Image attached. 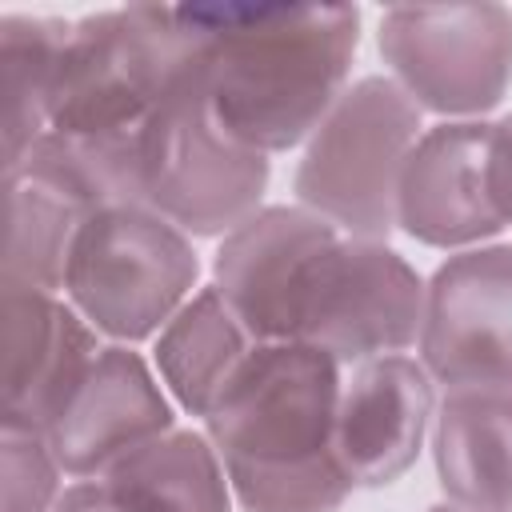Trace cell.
Instances as JSON below:
<instances>
[{
	"label": "cell",
	"instance_id": "obj_1",
	"mask_svg": "<svg viewBox=\"0 0 512 512\" xmlns=\"http://www.w3.org/2000/svg\"><path fill=\"white\" fill-rule=\"evenodd\" d=\"M216 120L256 152L308 140L340 100L360 12L352 4H184Z\"/></svg>",
	"mask_w": 512,
	"mask_h": 512
},
{
	"label": "cell",
	"instance_id": "obj_2",
	"mask_svg": "<svg viewBox=\"0 0 512 512\" xmlns=\"http://www.w3.org/2000/svg\"><path fill=\"white\" fill-rule=\"evenodd\" d=\"M340 364L300 340L256 344L204 416L244 512H336L352 480L336 460Z\"/></svg>",
	"mask_w": 512,
	"mask_h": 512
},
{
	"label": "cell",
	"instance_id": "obj_3",
	"mask_svg": "<svg viewBox=\"0 0 512 512\" xmlns=\"http://www.w3.org/2000/svg\"><path fill=\"white\" fill-rule=\"evenodd\" d=\"M196 60V32L164 4L104 8L72 24L48 128L68 136H140L164 92Z\"/></svg>",
	"mask_w": 512,
	"mask_h": 512
},
{
	"label": "cell",
	"instance_id": "obj_4",
	"mask_svg": "<svg viewBox=\"0 0 512 512\" xmlns=\"http://www.w3.org/2000/svg\"><path fill=\"white\" fill-rule=\"evenodd\" d=\"M144 204L172 220L184 236H228L268 188V156L240 144L212 112L200 44L196 60L164 92L140 140Z\"/></svg>",
	"mask_w": 512,
	"mask_h": 512
},
{
	"label": "cell",
	"instance_id": "obj_5",
	"mask_svg": "<svg viewBox=\"0 0 512 512\" xmlns=\"http://www.w3.org/2000/svg\"><path fill=\"white\" fill-rule=\"evenodd\" d=\"M420 140L416 100L388 76H364L340 92L296 164L300 208L344 236L388 240L396 228L400 168Z\"/></svg>",
	"mask_w": 512,
	"mask_h": 512
},
{
	"label": "cell",
	"instance_id": "obj_6",
	"mask_svg": "<svg viewBox=\"0 0 512 512\" xmlns=\"http://www.w3.org/2000/svg\"><path fill=\"white\" fill-rule=\"evenodd\" d=\"M200 276L192 240L148 204L92 212L72 244L64 296L104 336L148 340L188 300Z\"/></svg>",
	"mask_w": 512,
	"mask_h": 512
},
{
	"label": "cell",
	"instance_id": "obj_7",
	"mask_svg": "<svg viewBox=\"0 0 512 512\" xmlns=\"http://www.w3.org/2000/svg\"><path fill=\"white\" fill-rule=\"evenodd\" d=\"M420 324L424 280L384 240L340 232L300 276L292 340L328 352L336 364L396 356L420 340Z\"/></svg>",
	"mask_w": 512,
	"mask_h": 512
},
{
	"label": "cell",
	"instance_id": "obj_8",
	"mask_svg": "<svg viewBox=\"0 0 512 512\" xmlns=\"http://www.w3.org/2000/svg\"><path fill=\"white\" fill-rule=\"evenodd\" d=\"M380 56L416 108L484 116L512 84V8L396 4L380 16Z\"/></svg>",
	"mask_w": 512,
	"mask_h": 512
},
{
	"label": "cell",
	"instance_id": "obj_9",
	"mask_svg": "<svg viewBox=\"0 0 512 512\" xmlns=\"http://www.w3.org/2000/svg\"><path fill=\"white\" fill-rule=\"evenodd\" d=\"M420 356L448 392H512V244L464 248L432 272Z\"/></svg>",
	"mask_w": 512,
	"mask_h": 512
},
{
	"label": "cell",
	"instance_id": "obj_10",
	"mask_svg": "<svg viewBox=\"0 0 512 512\" xmlns=\"http://www.w3.org/2000/svg\"><path fill=\"white\" fill-rule=\"evenodd\" d=\"M492 124L444 120L412 144L396 184V228L428 248H464L504 224L492 176Z\"/></svg>",
	"mask_w": 512,
	"mask_h": 512
},
{
	"label": "cell",
	"instance_id": "obj_11",
	"mask_svg": "<svg viewBox=\"0 0 512 512\" xmlns=\"http://www.w3.org/2000/svg\"><path fill=\"white\" fill-rule=\"evenodd\" d=\"M340 236L308 208L272 204L232 228L212 260L216 288L256 344H284L296 332V292L308 260Z\"/></svg>",
	"mask_w": 512,
	"mask_h": 512
},
{
	"label": "cell",
	"instance_id": "obj_12",
	"mask_svg": "<svg viewBox=\"0 0 512 512\" xmlns=\"http://www.w3.org/2000/svg\"><path fill=\"white\" fill-rule=\"evenodd\" d=\"M432 420V376L408 356H376L352 364L336 400V460L352 488H384L400 480L424 444Z\"/></svg>",
	"mask_w": 512,
	"mask_h": 512
},
{
	"label": "cell",
	"instance_id": "obj_13",
	"mask_svg": "<svg viewBox=\"0 0 512 512\" xmlns=\"http://www.w3.org/2000/svg\"><path fill=\"white\" fill-rule=\"evenodd\" d=\"M96 356V328L72 304L4 288V428L48 432Z\"/></svg>",
	"mask_w": 512,
	"mask_h": 512
},
{
	"label": "cell",
	"instance_id": "obj_14",
	"mask_svg": "<svg viewBox=\"0 0 512 512\" xmlns=\"http://www.w3.org/2000/svg\"><path fill=\"white\" fill-rule=\"evenodd\" d=\"M164 432H172V408L148 364L124 344H108L44 436L68 476H100Z\"/></svg>",
	"mask_w": 512,
	"mask_h": 512
},
{
	"label": "cell",
	"instance_id": "obj_15",
	"mask_svg": "<svg viewBox=\"0 0 512 512\" xmlns=\"http://www.w3.org/2000/svg\"><path fill=\"white\" fill-rule=\"evenodd\" d=\"M432 460L456 508L512 512V392H448L432 428Z\"/></svg>",
	"mask_w": 512,
	"mask_h": 512
},
{
	"label": "cell",
	"instance_id": "obj_16",
	"mask_svg": "<svg viewBox=\"0 0 512 512\" xmlns=\"http://www.w3.org/2000/svg\"><path fill=\"white\" fill-rule=\"evenodd\" d=\"M252 348L256 340L212 284L192 292V300L160 328L156 368L172 388L176 404L204 420L232 384V376L244 368Z\"/></svg>",
	"mask_w": 512,
	"mask_h": 512
},
{
	"label": "cell",
	"instance_id": "obj_17",
	"mask_svg": "<svg viewBox=\"0 0 512 512\" xmlns=\"http://www.w3.org/2000/svg\"><path fill=\"white\" fill-rule=\"evenodd\" d=\"M104 480L132 512H228V472L208 436L172 428L104 468Z\"/></svg>",
	"mask_w": 512,
	"mask_h": 512
},
{
	"label": "cell",
	"instance_id": "obj_18",
	"mask_svg": "<svg viewBox=\"0 0 512 512\" xmlns=\"http://www.w3.org/2000/svg\"><path fill=\"white\" fill-rule=\"evenodd\" d=\"M72 24L56 16H0V88H4V176L48 132V104Z\"/></svg>",
	"mask_w": 512,
	"mask_h": 512
},
{
	"label": "cell",
	"instance_id": "obj_19",
	"mask_svg": "<svg viewBox=\"0 0 512 512\" xmlns=\"http://www.w3.org/2000/svg\"><path fill=\"white\" fill-rule=\"evenodd\" d=\"M8 184V244H4V288L52 292L64 288L68 256L88 212L56 188L12 176Z\"/></svg>",
	"mask_w": 512,
	"mask_h": 512
},
{
	"label": "cell",
	"instance_id": "obj_20",
	"mask_svg": "<svg viewBox=\"0 0 512 512\" xmlns=\"http://www.w3.org/2000/svg\"><path fill=\"white\" fill-rule=\"evenodd\" d=\"M4 512H52L60 500V460L44 432L0 428Z\"/></svg>",
	"mask_w": 512,
	"mask_h": 512
},
{
	"label": "cell",
	"instance_id": "obj_21",
	"mask_svg": "<svg viewBox=\"0 0 512 512\" xmlns=\"http://www.w3.org/2000/svg\"><path fill=\"white\" fill-rule=\"evenodd\" d=\"M488 176H492V196H496V208H500L504 224H512V116H504L500 124H492V156H488Z\"/></svg>",
	"mask_w": 512,
	"mask_h": 512
},
{
	"label": "cell",
	"instance_id": "obj_22",
	"mask_svg": "<svg viewBox=\"0 0 512 512\" xmlns=\"http://www.w3.org/2000/svg\"><path fill=\"white\" fill-rule=\"evenodd\" d=\"M52 512H132V508L104 480H80V484L60 492Z\"/></svg>",
	"mask_w": 512,
	"mask_h": 512
},
{
	"label": "cell",
	"instance_id": "obj_23",
	"mask_svg": "<svg viewBox=\"0 0 512 512\" xmlns=\"http://www.w3.org/2000/svg\"><path fill=\"white\" fill-rule=\"evenodd\" d=\"M428 512H464V508H456V504H452V508H448V504H436V508H428Z\"/></svg>",
	"mask_w": 512,
	"mask_h": 512
}]
</instances>
